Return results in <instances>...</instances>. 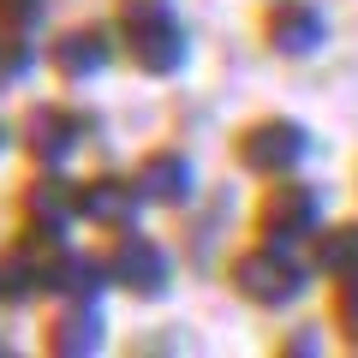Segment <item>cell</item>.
<instances>
[{
	"mask_svg": "<svg viewBox=\"0 0 358 358\" xmlns=\"http://www.w3.org/2000/svg\"><path fill=\"white\" fill-rule=\"evenodd\" d=\"M233 287L251 305H287V299H299V268L281 257V245H257L233 263Z\"/></svg>",
	"mask_w": 358,
	"mask_h": 358,
	"instance_id": "3",
	"label": "cell"
},
{
	"mask_svg": "<svg viewBox=\"0 0 358 358\" xmlns=\"http://www.w3.org/2000/svg\"><path fill=\"white\" fill-rule=\"evenodd\" d=\"M310 221H317V197H310L305 185H275V192L257 203V227H263V239H268V245L299 239Z\"/></svg>",
	"mask_w": 358,
	"mask_h": 358,
	"instance_id": "5",
	"label": "cell"
},
{
	"mask_svg": "<svg viewBox=\"0 0 358 358\" xmlns=\"http://www.w3.org/2000/svg\"><path fill=\"white\" fill-rule=\"evenodd\" d=\"M96 281H102V268L90 263V257H72V251H60L48 263V287L60 299H96Z\"/></svg>",
	"mask_w": 358,
	"mask_h": 358,
	"instance_id": "13",
	"label": "cell"
},
{
	"mask_svg": "<svg viewBox=\"0 0 358 358\" xmlns=\"http://www.w3.org/2000/svg\"><path fill=\"white\" fill-rule=\"evenodd\" d=\"M167 275H173L167 251L155 239H143V233H126V239H114V251H108V281L126 287V293H138V299L167 293Z\"/></svg>",
	"mask_w": 358,
	"mask_h": 358,
	"instance_id": "2",
	"label": "cell"
},
{
	"mask_svg": "<svg viewBox=\"0 0 358 358\" xmlns=\"http://www.w3.org/2000/svg\"><path fill=\"white\" fill-rule=\"evenodd\" d=\"M0 18H6V24H36L42 6L36 0H0Z\"/></svg>",
	"mask_w": 358,
	"mask_h": 358,
	"instance_id": "16",
	"label": "cell"
},
{
	"mask_svg": "<svg viewBox=\"0 0 358 358\" xmlns=\"http://www.w3.org/2000/svg\"><path fill=\"white\" fill-rule=\"evenodd\" d=\"M72 197H78V215L96 221V227H126L131 209H138V185H126V179H90Z\"/></svg>",
	"mask_w": 358,
	"mask_h": 358,
	"instance_id": "8",
	"label": "cell"
},
{
	"mask_svg": "<svg viewBox=\"0 0 358 358\" xmlns=\"http://www.w3.org/2000/svg\"><path fill=\"white\" fill-rule=\"evenodd\" d=\"M263 36L281 54H310L322 42V18L310 13V6H299V0H281V6L263 18Z\"/></svg>",
	"mask_w": 358,
	"mask_h": 358,
	"instance_id": "10",
	"label": "cell"
},
{
	"mask_svg": "<svg viewBox=\"0 0 358 358\" xmlns=\"http://www.w3.org/2000/svg\"><path fill=\"white\" fill-rule=\"evenodd\" d=\"M96 334H102V317H96L90 299H72V310H60V317L48 322V346L54 352H90Z\"/></svg>",
	"mask_w": 358,
	"mask_h": 358,
	"instance_id": "11",
	"label": "cell"
},
{
	"mask_svg": "<svg viewBox=\"0 0 358 358\" xmlns=\"http://www.w3.org/2000/svg\"><path fill=\"white\" fill-rule=\"evenodd\" d=\"M48 287V268L30 257V245H18V251L0 257V299H30Z\"/></svg>",
	"mask_w": 358,
	"mask_h": 358,
	"instance_id": "12",
	"label": "cell"
},
{
	"mask_svg": "<svg viewBox=\"0 0 358 358\" xmlns=\"http://www.w3.org/2000/svg\"><path fill=\"white\" fill-rule=\"evenodd\" d=\"M48 60H54V72H60L66 84H84V78H96L108 66V36L102 30H66Z\"/></svg>",
	"mask_w": 358,
	"mask_h": 358,
	"instance_id": "9",
	"label": "cell"
},
{
	"mask_svg": "<svg viewBox=\"0 0 358 358\" xmlns=\"http://www.w3.org/2000/svg\"><path fill=\"white\" fill-rule=\"evenodd\" d=\"M78 114L72 108H36V114L24 120V143L36 150V162H48V167H60L66 155L78 150Z\"/></svg>",
	"mask_w": 358,
	"mask_h": 358,
	"instance_id": "7",
	"label": "cell"
},
{
	"mask_svg": "<svg viewBox=\"0 0 358 358\" xmlns=\"http://www.w3.org/2000/svg\"><path fill=\"white\" fill-rule=\"evenodd\" d=\"M239 162L251 167V173H287V167L305 162V126H293V120H257L251 131L239 138Z\"/></svg>",
	"mask_w": 358,
	"mask_h": 358,
	"instance_id": "4",
	"label": "cell"
},
{
	"mask_svg": "<svg viewBox=\"0 0 358 358\" xmlns=\"http://www.w3.org/2000/svg\"><path fill=\"white\" fill-rule=\"evenodd\" d=\"M120 42L150 78H167L185 66V30L167 0H120Z\"/></svg>",
	"mask_w": 358,
	"mask_h": 358,
	"instance_id": "1",
	"label": "cell"
},
{
	"mask_svg": "<svg viewBox=\"0 0 358 358\" xmlns=\"http://www.w3.org/2000/svg\"><path fill=\"white\" fill-rule=\"evenodd\" d=\"M358 263V233H329L322 245V268H352Z\"/></svg>",
	"mask_w": 358,
	"mask_h": 358,
	"instance_id": "15",
	"label": "cell"
},
{
	"mask_svg": "<svg viewBox=\"0 0 358 358\" xmlns=\"http://www.w3.org/2000/svg\"><path fill=\"white\" fill-rule=\"evenodd\" d=\"M30 72V48L18 36H0V84H18Z\"/></svg>",
	"mask_w": 358,
	"mask_h": 358,
	"instance_id": "14",
	"label": "cell"
},
{
	"mask_svg": "<svg viewBox=\"0 0 358 358\" xmlns=\"http://www.w3.org/2000/svg\"><path fill=\"white\" fill-rule=\"evenodd\" d=\"M138 197L143 203H185L192 197V162L179 150H155V155H143L138 162Z\"/></svg>",
	"mask_w": 358,
	"mask_h": 358,
	"instance_id": "6",
	"label": "cell"
}]
</instances>
